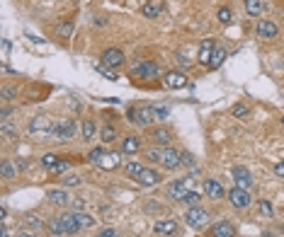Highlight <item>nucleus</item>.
<instances>
[{
    "label": "nucleus",
    "mask_w": 284,
    "mask_h": 237,
    "mask_svg": "<svg viewBox=\"0 0 284 237\" xmlns=\"http://www.w3.org/2000/svg\"><path fill=\"white\" fill-rule=\"evenodd\" d=\"M282 124H284V116H282Z\"/></svg>",
    "instance_id": "nucleus-54"
},
{
    "label": "nucleus",
    "mask_w": 284,
    "mask_h": 237,
    "mask_svg": "<svg viewBox=\"0 0 284 237\" xmlns=\"http://www.w3.org/2000/svg\"><path fill=\"white\" fill-rule=\"evenodd\" d=\"M214 51H216V42H214V39H204V42H202V46H199V56H197V61L209 68Z\"/></svg>",
    "instance_id": "nucleus-11"
},
{
    "label": "nucleus",
    "mask_w": 284,
    "mask_h": 237,
    "mask_svg": "<svg viewBox=\"0 0 284 237\" xmlns=\"http://www.w3.org/2000/svg\"><path fill=\"white\" fill-rule=\"evenodd\" d=\"M277 34H279V29H277L274 22H270V20L258 22V36H260V39H267V42H270V39H274Z\"/></svg>",
    "instance_id": "nucleus-14"
},
{
    "label": "nucleus",
    "mask_w": 284,
    "mask_h": 237,
    "mask_svg": "<svg viewBox=\"0 0 284 237\" xmlns=\"http://www.w3.org/2000/svg\"><path fill=\"white\" fill-rule=\"evenodd\" d=\"M58 160H61L58 155H54V152H46V155L42 157V165L46 167V170H51V167H54V165H56Z\"/></svg>",
    "instance_id": "nucleus-33"
},
{
    "label": "nucleus",
    "mask_w": 284,
    "mask_h": 237,
    "mask_svg": "<svg viewBox=\"0 0 284 237\" xmlns=\"http://www.w3.org/2000/svg\"><path fill=\"white\" fill-rule=\"evenodd\" d=\"M195 184V177H187V179H180V182H173L170 186H168V194L173 196L175 201H182L187 196V191H190V186Z\"/></svg>",
    "instance_id": "nucleus-7"
},
{
    "label": "nucleus",
    "mask_w": 284,
    "mask_h": 237,
    "mask_svg": "<svg viewBox=\"0 0 284 237\" xmlns=\"http://www.w3.org/2000/svg\"><path fill=\"white\" fill-rule=\"evenodd\" d=\"M0 116H3V121H5V118H8V116H10V109H8V107H5V109H3V111H0Z\"/></svg>",
    "instance_id": "nucleus-50"
},
{
    "label": "nucleus",
    "mask_w": 284,
    "mask_h": 237,
    "mask_svg": "<svg viewBox=\"0 0 284 237\" xmlns=\"http://www.w3.org/2000/svg\"><path fill=\"white\" fill-rule=\"evenodd\" d=\"M182 152H177L175 148L170 145H163V152H161V165H163L165 170H177L180 165H182V157H180Z\"/></svg>",
    "instance_id": "nucleus-6"
},
{
    "label": "nucleus",
    "mask_w": 284,
    "mask_h": 237,
    "mask_svg": "<svg viewBox=\"0 0 284 237\" xmlns=\"http://www.w3.org/2000/svg\"><path fill=\"white\" fill-rule=\"evenodd\" d=\"M199 199H202V196L197 194L195 189H190V191H187V196L182 199V201H185L187 206H199Z\"/></svg>",
    "instance_id": "nucleus-37"
},
{
    "label": "nucleus",
    "mask_w": 284,
    "mask_h": 237,
    "mask_svg": "<svg viewBox=\"0 0 284 237\" xmlns=\"http://www.w3.org/2000/svg\"><path fill=\"white\" fill-rule=\"evenodd\" d=\"M54 118L49 116H34L32 124H29V133L37 136V138H51V131H54Z\"/></svg>",
    "instance_id": "nucleus-2"
},
{
    "label": "nucleus",
    "mask_w": 284,
    "mask_h": 237,
    "mask_svg": "<svg viewBox=\"0 0 284 237\" xmlns=\"http://www.w3.org/2000/svg\"><path fill=\"white\" fill-rule=\"evenodd\" d=\"M262 10H265V5H262L260 0H245V12L250 17H260Z\"/></svg>",
    "instance_id": "nucleus-26"
},
{
    "label": "nucleus",
    "mask_w": 284,
    "mask_h": 237,
    "mask_svg": "<svg viewBox=\"0 0 284 237\" xmlns=\"http://www.w3.org/2000/svg\"><path fill=\"white\" fill-rule=\"evenodd\" d=\"M211 237H233L236 235V227L231 225L229 220H221V223H216V225H211V232H209Z\"/></svg>",
    "instance_id": "nucleus-17"
},
{
    "label": "nucleus",
    "mask_w": 284,
    "mask_h": 237,
    "mask_svg": "<svg viewBox=\"0 0 284 237\" xmlns=\"http://www.w3.org/2000/svg\"><path fill=\"white\" fill-rule=\"evenodd\" d=\"M100 63L114 70V68H119V65L124 63V51H121V49H107L105 54L100 56Z\"/></svg>",
    "instance_id": "nucleus-8"
},
{
    "label": "nucleus",
    "mask_w": 284,
    "mask_h": 237,
    "mask_svg": "<svg viewBox=\"0 0 284 237\" xmlns=\"http://www.w3.org/2000/svg\"><path fill=\"white\" fill-rule=\"evenodd\" d=\"M185 223L190 227H195V230H202L209 223V213L202 206H190V211H187V216H185Z\"/></svg>",
    "instance_id": "nucleus-3"
},
{
    "label": "nucleus",
    "mask_w": 284,
    "mask_h": 237,
    "mask_svg": "<svg viewBox=\"0 0 284 237\" xmlns=\"http://www.w3.org/2000/svg\"><path fill=\"white\" fill-rule=\"evenodd\" d=\"M0 237H10V235H8V227H5V225H3V230H0Z\"/></svg>",
    "instance_id": "nucleus-51"
},
{
    "label": "nucleus",
    "mask_w": 284,
    "mask_h": 237,
    "mask_svg": "<svg viewBox=\"0 0 284 237\" xmlns=\"http://www.w3.org/2000/svg\"><path fill=\"white\" fill-rule=\"evenodd\" d=\"M98 237H119V232H117V230H112V227H105Z\"/></svg>",
    "instance_id": "nucleus-45"
},
{
    "label": "nucleus",
    "mask_w": 284,
    "mask_h": 237,
    "mask_svg": "<svg viewBox=\"0 0 284 237\" xmlns=\"http://www.w3.org/2000/svg\"><path fill=\"white\" fill-rule=\"evenodd\" d=\"M131 77H141V80H155L161 75V68L155 61H139V63L131 65Z\"/></svg>",
    "instance_id": "nucleus-1"
},
{
    "label": "nucleus",
    "mask_w": 284,
    "mask_h": 237,
    "mask_svg": "<svg viewBox=\"0 0 284 237\" xmlns=\"http://www.w3.org/2000/svg\"><path fill=\"white\" fill-rule=\"evenodd\" d=\"M68 167H71V162H68V160H58L54 167L49 170V172H51V174H64V172H68Z\"/></svg>",
    "instance_id": "nucleus-32"
},
{
    "label": "nucleus",
    "mask_w": 284,
    "mask_h": 237,
    "mask_svg": "<svg viewBox=\"0 0 284 237\" xmlns=\"http://www.w3.org/2000/svg\"><path fill=\"white\" fill-rule=\"evenodd\" d=\"M153 116L158 118V121H165V118L170 116V109L168 107H153Z\"/></svg>",
    "instance_id": "nucleus-38"
},
{
    "label": "nucleus",
    "mask_w": 284,
    "mask_h": 237,
    "mask_svg": "<svg viewBox=\"0 0 284 237\" xmlns=\"http://www.w3.org/2000/svg\"><path fill=\"white\" fill-rule=\"evenodd\" d=\"M46 230H49V235H54V237H58V235H66V227H64V223H61V216L58 218H51L49 223H46Z\"/></svg>",
    "instance_id": "nucleus-25"
},
{
    "label": "nucleus",
    "mask_w": 284,
    "mask_h": 237,
    "mask_svg": "<svg viewBox=\"0 0 284 237\" xmlns=\"http://www.w3.org/2000/svg\"><path fill=\"white\" fill-rule=\"evenodd\" d=\"M20 237H37V235H32V232H22Z\"/></svg>",
    "instance_id": "nucleus-52"
},
{
    "label": "nucleus",
    "mask_w": 284,
    "mask_h": 237,
    "mask_svg": "<svg viewBox=\"0 0 284 237\" xmlns=\"http://www.w3.org/2000/svg\"><path fill=\"white\" fill-rule=\"evenodd\" d=\"M153 232H155V235H163V237H173L180 232V225H177L175 220H158V223L153 225Z\"/></svg>",
    "instance_id": "nucleus-12"
},
{
    "label": "nucleus",
    "mask_w": 284,
    "mask_h": 237,
    "mask_svg": "<svg viewBox=\"0 0 284 237\" xmlns=\"http://www.w3.org/2000/svg\"><path fill=\"white\" fill-rule=\"evenodd\" d=\"M274 174H277V177H284V160H282V162H277V167H274Z\"/></svg>",
    "instance_id": "nucleus-49"
},
{
    "label": "nucleus",
    "mask_w": 284,
    "mask_h": 237,
    "mask_svg": "<svg viewBox=\"0 0 284 237\" xmlns=\"http://www.w3.org/2000/svg\"><path fill=\"white\" fill-rule=\"evenodd\" d=\"M64 184H68V186H78L80 179H78V177H64Z\"/></svg>",
    "instance_id": "nucleus-47"
},
{
    "label": "nucleus",
    "mask_w": 284,
    "mask_h": 237,
    "mask_svg": "<svg viewBox=\"0 0 284 237\" xmlns=\"http://www.w3.org/2000/svg\"><path fill=\"white\" fill-rule=\"evenodd\" d=\"M124 172H127V177H134V179H136V177L143 172V165L141 162H136V160H131V162L124 165Z\"/></svg>",
    "instance_id": "nucleus-28"
},
{
    "label": "nucleus",
    "mask_w": 284,
    "mask_h": 237,
    "mask_svg": "<svg viewBox=\"0 0 284 237\" xmlns=\"http://www.w3.org/2000/svg\"><path fill=\"white\" fill-rule=\"evenodd\" d=\"M224 61H226V49L216 46V51H214V56H211V63H209V68H218Z\"/></svg>",
    "instance_id": "nucleus-30"
},
{
    "label": "nucleus",
    "mask_w": 284,
    "mask_h": 237,
    "mask_svg": "<svg viewBox=\"0 0 284 237\" xmlns=\"http://www.w3.org/2000/svg\"><path fill=\"white\" fill-rule=\"evenodd\" d=\"M180 157H182V165H185V167H195V155H192V152H182Z\"/></svg>",
    "instance_id": "nucleus-43"
},
{
    "label": "nucleus",
    "mask_w": 284,
    "mask_h": 237,
    "mask_svg": "<svg viewBox=\"0 0 284 237\" xmlns=\"http://www.w3.org/2000/svg\"><path fill=\"white\" fill-rule=\"evenodd\" d=\"M204 194L209 196V199H224V186L216 182V179H204Z\"/></svg>",
    "instance_id": "nucleus-19"
},
{
    "label": "nucleus",
    "mask_w": 284,
    "mask_h": 237,
    "mask_svg": "<svg viewBox=\"0 0 284 237\" xmlns=\"http://www.w3.org/2000/svg\"><path fill=\"white\" fill-rule=\"evenodd\" d=\"M216 20L221 22V24H231V20H233V10H231L229 5L218 8V12H216Z\"/></svg>",
    "instance_id": "nucleus-29"
},
{
    "label": "nucleus",
    "mask_w": 284,
    "mask_h": 237,
    "mask_svg": "<svg viewBox=\"0 0 284 237\" xmlns=\"http://www.w3.org/2000/svg\"><path fill=\"white\" fill-rule=\"evenodd\" d=\"M153 107H131L129 109V121L136 126H151L153 124Z\"/></svg>",
    "instance_id": "nucleus-5"
},
{
    "label": "nucleus",
    "mask_w": 284,
    "mask_h": 237,
    "mask_svg": "<svg viewBox=\"0 0 284 237\" xmlns=\"http://www.w3.org/2000/svg\"><path fill=\"white\" fill-rule=\"evenodd\" d=\"M161 174L155 172V170H148V167H143V172L136 177V182L141 184V186H155V184H161Z\"/></svg>",
    "instance_id": "nucleus-16"
},
{
    "label": "nucleus",
    "mask_w": 284,
    "mask_h": 237,
    "mask_svg": "<svg viewBox=\"0 0 284 237\" xmlns=\"http://www.w3.org/2000/svg\"><path fill=\"white\" fill-rule=\"evenodd\" d=\"M229 201H231V206H236V208H248V206H250V194H248V189L233 186L229 191Z\"/></svg>",
    "instance_id": "nucleus-9"
},
{
    "label": "nucleus",
    "mask_w": 284,
    "mask_h": 237,
    "mask_svg": "<svg viewBox=\"0 0 284 237\" xmlns=\"http://www.w3.org/2000/svg\"><path fill=\"white\" fill-rule=\"evenodd\" d=\"M267 237H279V235H274V232H267Z\"/></svg>",
    "instance_id": "nucleus-53"
},
{
    "label": "nucleus",
    "mask_w": 284,
    "mask_h": 237,
    "mask_svg": "<svg viewBox=\"0 0 284 237\" xmlns=\"http://www.w3.org/2000/svg\"><path fill=\"white\" fill-rule=\"evenodd\" d=\"M163 83L168 90H182V87H187V75L180 70H170L163 75Z\"/></svg>",
    "instance_id": "nucleus-10"
},
{
    "label": "nucleus",
    "mask_w": 284,
    "mask_h": 237,
    "mask_svg": "<svg viewBox=\"0 0 284 237\" xmlns=\"http://www.w3.org/2000/svg\"><path fill=\"white\" fill-rule=\"evenodd\" d=\"M170 138H173V133H170L168 129H163V126L151 131V140L155 143V145H168V143H170Z\"/></svg>",
    "instance_id": "nucleus-22"
},
{
    "label": "nucleus",
    "mask_w": 284,
    "mask_h": 237,
    "mask_svg": "<svg viewBox=\"0 0 284 237\" xmlns=\"http://www.w3.org/2000/svg\"><path fill=\"white\" fill-rule=\"evenodd\" d=\"M80 131H83V140H95V136H98V124H95V118H83V126H80Z\"/></svg>",
    "instance_id": "nucleus-21"
},
{
    "label": "nucleus",
    "mask_w": 284,
    "mask_h": 237,
    "mask_svg": "<svg viewBox=\"0 0 284 237\" xmlns=\"http://www.w3.org/2000/svg\"><path fill=\"white\" fill-rule=\"evenodd\" d=\"M114 138H117V129H114L112 124H107V126L100 129V140H102V143H114Z\"/></svg>",
    "instance_id": "nucleus-27"
},
{
    "label": "nucleus",
    "mask_w": 284,
    "mask_h": 237,
    "mask_svg": "<svg viewBox=\"0 0 284 237\" xmlns=\"http://www.w3.org/2000/svg\"><path fill=\"white\" fill-rule=\"evenodd\" d=\"M231 177L236 179V186H240V189H250L253 186V177L245 167H233L231 170Z\"/></svg>",
    "instance_id": "nucleus-13"
},
{
    "label": "nucleus",
    "mask_w": 284,
    "mask_h": 237,
    "mask_svg": "<svg viewBox=\"0 0 284 237\" xmlns=\"http://www.w3.org/2000/svg\"><path fill=\"white\" fill-rule=\"evenodd\" d=\"M17 97V90L15 87H3V99H12Z\"/></svg>",
    "instance_id": "nucleus-44"
},
{
    "label": "nucleus",
    "mask_w": 284,
    "mask_h": 237,
    "mask_svg": "<svg viewBox=\"0 0 284 237\" xmlns=\"http://www.w3.org/2000/svg\"><path fill=\"white\" fill-rule=\"evenodd\" d=\"M141 12H143V17L155 20V17L161 15V3H155V0H146V3L141 5Z\"/></svg>",
    "instance_id": "nucleus-23"
},
{
    "label": "nucleus",
    "mask_w": 284,
    "mask_h": 237,
    "mask_svg": "<svg viewBox=\"0 0 284 237\" xmlns=\"http://www.w3.org/2000/svg\"><path fill=\"white\" fill-rule=\"evenodd\" d=\"M139 150H141V138H139V136H127V138L121 140V152L136 155Z\"/></svg>",
    "instance_id": "nucleus-20"
},
{
    "label": "nucleus",
    "mask_w": 284,
    "mask_h": 237,
    "mask_svg": "<svg viewBox=\"0 0 284 237\" xmlns=\"http://www.w3.org/2000/svg\"><path fill=\"white\" fill-rule=\"evenodd\" d=\"M248 114H250V111L243 107V104H236V107H233V116H236V118H245Z\"/></svg>",
    "instance_id": "nucleus-42"
},
{
    "label": "nucleus",
    "mask_w": 284,
    "mask_h": 237,
    "mask_svg": "<svg viewBox=\"0 0 284 237\" xmlns=\"http://www.w3.org/2000/svg\"><path fill=\"white\" fill-rule=\"evenodd\" d=\"M78 213V220H80V225H83V230H85V227H92V223H95V220H92V218L87 216V213H83V211H76Z\"/></svg>",
    "instance_id": "nucleus-40"
},
{
    "label": "nucleus",
    "mask_w": 284,
    "mask_h": 237,
    "mask_svg": "<svg viewBox=\"0 0 284 237\" xmlns=\"http://www.w3.org/2000/svg\"><path fill=\"white\" fill-rule=\"evenodd\" d=\"M102 155H105V150H102V148H95V150H90V152H87V162H92V165H98V162H100V157H102Z\"/></svg>",
    "instance_id": "nucleus-41"
},
{
    "label": "nucleus",
    "mask_w": 284,
    "mask_h": 237,
    "mask_svg": "<svg viewBox=\"0 0 284 237\" xmlns=\"http://www.w3.org/2000/svg\"><path fill=\"white\" fill-rule=\"evenodd\" d=\"M73 133H76V124H73L71 118H58V121L54 124L51 138H56V140H68V138H73Z\"/></svg>",
    "instance_id": "nucleus-4"
},
{
    "label": "nucleus",
    "mask_w": 284,
    "mask_h": 237,
    "mask_svg": "<svg viewBox=\"0 0 284 237\" xmlns=\"http://www.w3.org/2000/svg\"><path fill=\"white\" fill-rule=\"evenodd\" d=\"M0 172H3V179H12L15 177V167H12V162H3V167H0Z\"/></svg>",
    "instance_id": "nucleus-36"
},
{
    "label": "nucleus",
    "mask_w": 284,
    "mask_h": 237,
    "mask_svg": "<svg viewBox=\"0 0 284 237\" xmlns=\"http://www.w3.org/2000/svg\"><path fill=\"white\" fill-rule=\"evenodd\" d=\"M56 32L61 34L64 39H68V36H71V32H73V22H64V24H58V29H56Z\"/></svg>",
    "instance_id": "nucleus-39"
},
{
    "label": "nucleus",
    "mask_w": 284,
    "mask_h": 237,
    "mask_svg": "<svg viewBox=\"0 0 284 237\" xmlns=\"http://www.w3.org/2000/svg\"><path fill=\"white\" fill-rule=\"evenodd\" d=\"M95 70H98V73H102V75L105 77H109V80H119V75H117V70H109L107 65H95Z\"/></svg>",
    "instance_id": "nucleus-34"
},
{
    "label": "nucleus",
    "mask_w": 284,
    "mask_h": 237,
    "mask_svg": "<svg viewBox=\"0 0 284 237\" xmlns=\"http://www.w3.org/2000/svg\"><path fill=\"white\" fill-rule=\"evenodd\" d=\"M49 201H51V204H56V206H66V204H71V199H68V194H66L64 189H51V191H49Z\"/></svg>",
    "instance_id": "nucleus-24"
},
{
    "label": "nucleus",
    "mask_w": 284,
    "mask_h": 237,
    "mask_svg": "<svg viewBox=\"0 0 284 237\" xmlns=\"http://www.w3.org/2000/svg\"><path fill=\"white\" fill-rule=\"evenodd\" d=\"M3 136H5V140H12V138H15V133H12V131L5 126V124H3Z\"/></svg>",
    "instance_id": "nucleus-48"
},
{
    "label": "nucleus",
    "mask_w": 284,
    "mask_h": 237,
    "mask_svg": "<svg viewBox=\"0 0 284 237\" xmlns=\"http://www.w3.org/2000/svg\"><path fill=\"white\" fill-rule=\"evenodd\" d=\"M119 165H121V157L117 152H105L98 162V167H102V170H117Z\"/></svg>",
    "instance_id": "nucleus-18"
},
{
    "label": "nucleus",
    "mask_w": 284,
    "mask_h": 237,
    "mask_svg": "<svg viewBox=\"0 0 284 237\" xmlns=\"http://www.w3.org/2000/svg\"><path fill=\"white\" fill-rule=\"evenodd\" d=\"M161 152H163V145H155V148H148L146 157L151 162H161Z\"/></svg>",
    "instance_id": "nucleus-35"
},
{
    "label": "nucleus",
    "mask_w": 284,
    "mask_h": 237,
    "mask_svg": "<svg viewBox=\"0 0 284 237\" xmlns=\"http://www.w3.org/2000/svg\"><path fill=\"white\" fill-rule=\"evenodd\" d=\"M258 213H260L262 218H272V216H274V208H272V204H270L267 199H262L260 204H258Z\"/></svg>",
    "instance_id": "nucleus-31"
},
{
    "label": "nucleus",
    "mask_w": 284,
    "mask_h": 237,
    "mask_svg": "<svg viewBox=\"0 0 284 237\" xmlns=\"http://www.w3.org/2000/svg\"><path fill=\"white\" fill-rule=\"evenodd\" d=\"M61 223H64L66 232H71V235H76V232H80V230H83V225H80V220H78L76 211H73V213H61Z\"/></svg>",
    "instance_id": "nucleus-15"
},
{
    "label": "nucleus",
    "mask_w": 284,
    "mask_h": 237,
    "mask_svg": "<svg viewBox=\"0 0 284 237\" xmlns=\"http://www.w3.org/2000/svg\"><path fill=\"white\" fill-rule=\"evenodd\" d=\"M24 220H27V225H32V227H42V220H39V218L27 216V218H24Z\"/></svg>",
    "instance_id": "nucleus-46"
}]
</instances>
